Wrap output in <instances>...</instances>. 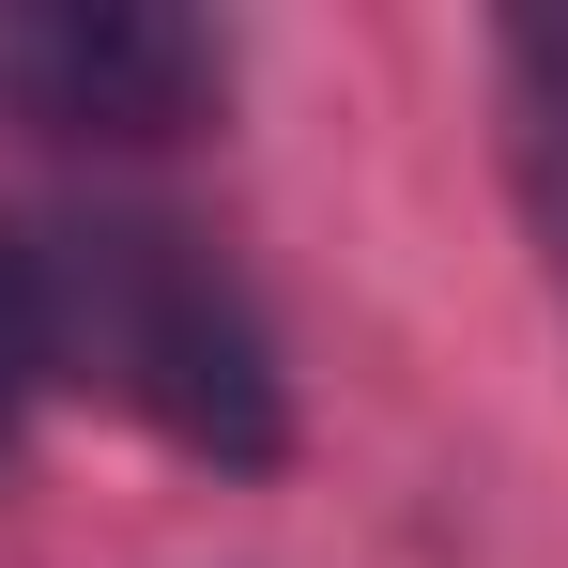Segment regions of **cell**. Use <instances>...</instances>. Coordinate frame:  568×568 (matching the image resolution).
I'll list each match as a JSON object with an SVG mask.
<instances>
[{"mask_svg":"<svg viewBox=\"0 0 568 568\" xmlns=\"http://www.w3.org/2000/svg\"><path fill=\"white\" fill-rule=\"evenodd\" d=\"M47 415V307H31V215H0V446Z\"/></svg>","mask_w":568,"mask_h":568,"instance_id":"cell-3","label":"cell"},{"mask_svg":"<svg viewBox=\"0 0 568 568\" xmlns=\"http://www.w3.org/2000/svg\"><path fill=\"white\" fill-rule=\"evenodd\" d=\"M31 307H47V399H108L215 476L292 462L277 323L185 215H139V200L31 215Z\"/></svg>","mask_w":568,"mask_h":568,"instance_id":"cell-1","label":"cell"},{"mask_svg":"<svg viewBox=\"0 0 568 568\" xmlns=\"http://www.w3.org/2000/svg\"><path fill=\"white\" fill-rule=\"evenodd\" d=\"M215 93H231V47L170 0H16L0 16V123L31 139L154 154V139H200Z\"/></svg>","mask_w":568,"mask_h":568,"instance_id":"cell-2","label":"cell"}]
</instances>
